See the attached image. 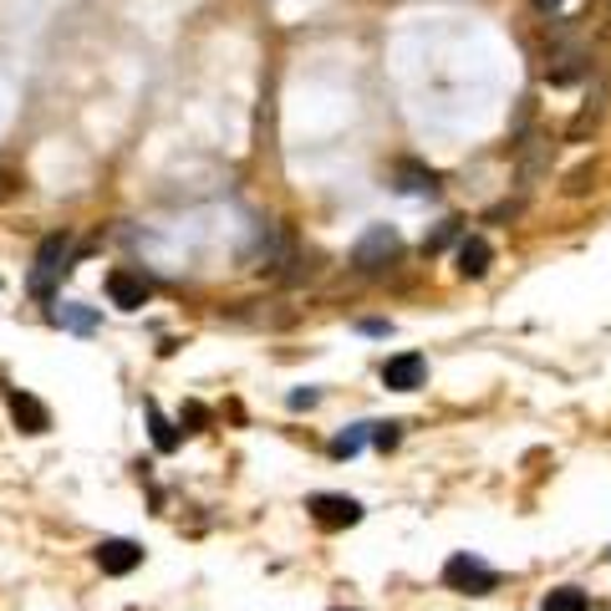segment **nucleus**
Listing matches in <instances>:
<instances>
[{
    "label": "nucleus",
    "instance_id": "4468645a",
    "mask_svg": "<svg viewBox=\"0 0 611 611\" xmlns=\"http://www.w3.org/2000/svg\"><path fill=\"white\" fill-rule=\"evenodd\" d=\"M372 438V423H352V428H342L332 438V459H352V454H362V444Z\"/></svg>",
    "mask_w": 611,
    "mask_h": 611
},
{
    "label": "nucleus",
    "instance_id": "9b49d317",
    "mask_svg": "<svg viewBox=\"0 0 611 611\" xmlns=\"http://www.w3.org/2000/svg\"><path fill=\"white\" fill-rule=\"evenodd\" d=\"M490 260H494V250L484 235H469V240L459 245V276L464 280H480L484 270H490Z\"/></svg>",
    "mask_w": 611,
    "mask_h": 611
},
{
    "label": "nucleus",
    "instance_id": "0eeeda50",
    "mask_svg": "<svg viewBox=\"0 0 611 611\" xmlns=\"http://www.w3.org/2000/svg\"><path fill=\"white\" fill-rule=\"evenodd\" d=\"M306 510H312V520L322 530H347V525H357L362 520V504L347 500V494H312Z\"/></svg>",
    "mask_w": 611,
    "mask_h": 611
},
{
    "label": "nucleus",
    "instance_id": "6e6552de",
    "mask_svg": "<svg viewBox=\"0 0 611 611\" xmlns=\"http://www.w3.org/2000/svg\"><path fill=\"white\" fill-rule=\"evenodd\" d=\"M6 407H11V418L21 433H31V438H41V433H51V407L41 403L37 393H21V387H11L6 393Z\"/></svg>",
    "mask_w": 611,
    "mask_h": 611
},
{
    "label": "nucleus",
    "instance_id": "5701e85b",
    "mask_svg": "<svg viewBox=\"0 0 611 611\" xmlns=\"http://www.w3.org/2000/svg\"><path fill=\"white\" fill-rule=\"evenodd\" d=\"M332 611H357V607H332Z\"/></svg>",
    "mask_w": 611,
    "mask_h": 611
},
{
    "label": "nucleus",
    "instance_id": "4be33fe9",
    "mask_svg": "<svg viewBox=\"0 0 611 611\" xmlns=\"http://www.w3.org/2000/svg\"><path fill=\"white\" fill-rule=\"evenodd\" d=\"M362 332H367V336H387V332H393V322H362Z\"/></svg>",
    "mask_w": 611,
    "mask_h": 611
},
{
    "label": "nucleus",
    "instance_id": "2eb2a0df",
    "mask_svg": "<svg viewBox=\"0 0 611 611\" xmlns=\"http://www.w3.org/2000/svg\"><path fill=\"white\" fill-rule=\"evenodd\" d=\"M591 607V597L581 587H555L551 597L540 601V611H587Z\"/></svg>",
    "mask_w": 611,
    "mask_h": 611
},
{
    "label": "nucleus",
    "instance_id": "a211bd4d",
    "mask_svg": "<svg viewBox=\"0 0 611 611\" xmlns=\"http://www.w3.org/2000/svg\"><path fill=\"white\" fill-rule=\"evenodd\" d=\"M316 397H322V393H316V387H296V393H290L286 403H290V407H296V413H300V407H316Z\"/></svg>",
    "mask_w": 611,
    "mask_h": 611
},
{
    "label": "nucleus",
    "instance_id": "412c9836",
    "mask_svg": "<svg viewBox=\"0 0 611 611\" xmlns=\"http://www.w3.org/2000/svg\"><path fill=\"white\" fill-rule=\"evenodd\" d=\"M530 6H535L540 16H561V6H565V0H530Z\"/></svg>",
    "mask_w": 611,
    "mask_h": 611
},
{
    "label": "nucleus",
    "instance_id": "f3484780",
    "mask_svg": "<svg viewBox=\"0 0 611 611\" xmlns=\"http://www.w3.org/2000/svg\"><path fill=\"white\" fill-rule=\"evenodd\" d=\"M454 235H459V225H454V219H449V225L438 229V235H433V240H423V250H428V255H433V250H444V245L454 240Z\"/></svg>",
    "mask_w": 611,
    "mask_h": 611
},
{
    "label": "nucleus",
    "instance_id": "7ed1b4c3",
    "mask_svg": "<svg viewBox=\"0 0 611 611\" xmlns=\"http://www.w3.org/2000/svg\"><path fill=\"white\" fill-rule=\"evenodd\" d=\"M397 250H403L397 229L393 225H372L367 235L352 245V265H357V270H367V276H377V270H387V265L397 260Z\"/></svg>",
    "mask_w": 611,
    "mask_h": 611
},
{
    "label": "nucleus",
    "instance_id": "39448f33",
    "mask_svg": "<svg viewBox=\"0 0 611 611\" xmlns=\"http://www.w3.org/2000/svg\"><path fill=\"white\" fill-rule=\"evenodd\" d=\"M108 300L118 312H144L154 300V286L144 280V270H108Z\"/></svg>",
    "mask_w": 611,
    "mask_h": 611
},
{
    "label": "nucleus",
    "instance_id": "20e7f679",
    "mask_svg": "<svg viewBox=\"0 0 611 611\" xmlns=\"http://www.w3.org/2000/svg\"><path fill=\"white\" fill-rule=\"evenodd\" d=\"M92 561L102 575H132L138 565H144V545L128 535H112V540H97L92 545Z\"/></svg>",
    "mask_w": 611,
    "mask_h": 611
},
{
    "label": "nucleus",
    "instance_id": "f257e3e1",
    "mask_svg": "<svg viewBox=\"0 0 611 611\" xmlns=\"http://www.w3.org/2000/svg\"><path fill=\"white\" fill-rule=\"evenodd\" d=\"M77 260H82V245L72 240V229L47 235V240L37 245V265H31V276H26V290H31L37 300H57L61 280L77 270Z\"/></svg>",
    "mask_w": 611,
    "mask_h": 611
},
{
    "label": "nucleus",
    "instance_id": "ddd939ff",
    "mask_svg": "<svg viewBox=\"0 0 611 611\" xmlns=\"http://www.w3.org/2000/svg\"><path fill=\"white\" fill-rule=\"evenodd\" d=\"M393 189L397 194H433L438 184H433V168H423V164H397V174H393Z\"/></svg>",
    "mask_w": 611,
    "mask_h": 611
},
{
    "label": "nucleus",
    "instance_id": "6ab92c4d",
    "mask_svg": "<svg viewBox=\"0 0 611 611\" xmlns=\"http://www.w3.org/2000/svg\"><path fill=\"white\" fill-rule=\"evenodd\" d=\"M16 189H21V174H11V168H0V204L11 199Z\"/></svg>",
    "mask_w": 611,
    "mask_h": 611
},
{
    "label": "nucleus",
    "instance_id": "f03ea898",
    "mask_svg": "<svg viewBox=\"0 0 611 611\" xmlns=\"http://www.w3.org/2000/svg\"><path fill=\"white\" fill-rule=\"evenodd\" d=\"M444 587L449 591H464V597H490V591H500V571H494L490 561H480V555H449L444 565Z\"/></svg>",
    "mask_w": 611,
    "mask_h": 611
},
{
    "label": "nucleus",
    "instance_id": "f8f14e48",
    "mask_svg": "<svg viewBox=\"0 0 611 611\" xmlns=\"http://www.w3.org/2000/svg\"><path fill=\"white\" fill-rule=\"evenodd\" d=\"M144 413H148V428H154V449H158V454H174V449L184 444V433L168 423V413H164L158 403H148Z\"/></svg>",
    "mask_w": 611,
    "mask_h": 611
},
{
    "label": "nucleus",
    "instance_id": "dca6fc26",
    "mask_svg": "<svg viewBox=\"0 0 611 611\" xmlns=\"http://www.w3.org/2000/svg\"><path fill=\"white\" fill-rule=\"evenodd\" d=\"M397 438H403V423H372V444L383 449H397Z\"/></svg>",
    "mask_w": 611,
    "mask_h": 611
},
{
    "label": "nucleus",
    "instance_id": "9d476101",
    "mask_svg": "<svg viewBox=\"0 0 611 611\" xmlns=\"http://www.w3.org/2000/svg\"><path fill=\"white\" fill-rule=\"evenodd\" d=\"M591 72V57L581 47H561L551 57V67H545V77H551L555 87H565V82H581V77Z\"/></svg>",
    "mask_w": 611,
    "mask_h": 611
},
{
    "label": "nucleus",
    "instance_id": "423d86ee",
    "mask_svg": "<svg viewBox=\"0 0 611 611\" xmlns=\"http://www.w3.org/2000/svg\"><path fill=\"white\" fill-rule=\"evenodd\" d=\"M423 383H428V357L423 352H403V357L383 362V387H393V393H418Z\"/></svg>",
    "mask_w": 611,
    "mask_h": 611
},
{
    "label": "nucleus",
    "instance_id": "aec40b11",
    "mask_svg": "<svg viewBox=\"0 0 611 611\" xmlns=\"http://www.w3.org/2000/svg\"><path fill=\"white\" fill-rule=\"evenodd\" d=\"M591 179H597V168H575V174H571V194H587Z\"/></svg>",
    "mask_w": 611,
    "mask_h": 611
},
{
    "label": "nucleus",
    "instance_id": "1a4fd4ad",
    "mask_svg": "<svg viewBox=\"0 0 611 611\" xmlns=\"http://www.w3.org/2000/svg\"><path fill=\"white\" fill-rule=\"evenodd\" d=\"M51 326H61V332H72V336H97L102 332V312L97 306H82V300H57L47 312Z\"/></svg>",
    "mask_w": 611,
    "mask_h": 611
}]
</instances>
